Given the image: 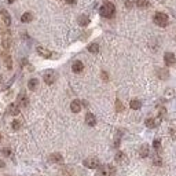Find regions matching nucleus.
Instances as JSON below:
<instances>
[{"label":"nucleus","mask_w":176,"mask_h":176,"mask_svg":"<svg viewBox=\"0 0 176 176\" xmlns=\"http://www.w3.org/2000/svg\"><path fill=\"white\" fill-rule=\"evenodd\" d=\"M1 153H3L4 155H6V157H8V155H11V150L8 147H4L3 150H1Z\"/></svg>","instance_id":"obj_34"},{"label":"nucleus","mask_w":176,"mask_h":176,"mask_svg":"<svg viewBox=\"0 0 176 176\" xmlns=\"http://www.w3.org/2000/svg\"><path fill=\"white\" fill-rule=\"evenodd\" d=\"M8 111H10L13 116H18V114H19V105L11 103V105H10V108H8Z\"/></svg>","instance_id":"obj_18"},{"label":"nucleus","mask_w":176,"mask_h":176,"mask_svg":"<svg viewBox=\"0 0 176 176\" xmlns=\"http://www.w3.org/2000/svg\"><path fill=\"white\" fill-rule=\"evenodd\" d=\"M85 122H87V125L94 127L95 124H96V119H95V116H94L92 113H87V116H85Z\"/></svg>","instance_id":"obj_14"},{"label":"nucleus","mask_w":176,"mask_h":176,"mask_svg":"<svg viewBox=\"0 0 176 176\" xmlns=\"http://www.w3.org/2000/svg\"><path fill=\"white\" fill-rule=\"evenodd\" d=\"M68 4H76V0H65Z\"/></svg>","instance_id":"obj_38"},{"label":"nucleus","mask_w":176,"mask_h":176,"mask_svg":"<svg viewBox=\"0 0 176 176\" xmlns=\"http://www.w3.org/2000/svg\"><path fill=\"white\" fill-rule=\"evenodd\" d=\"M165 116H166V109L165 108H161L160 109V114H158V117H160V119H165Z\"/></svg>","instance_id":"obj_33"},{"label":"nucleus","mask_w":176,"mask_h":176,"mask_svg":"<svg viewBox=\"0 0 176 176\" xmlns=\"http://www.w3.org/2000/svg\"><path fill=\"white\" fill-rule=\"evenodd\" d=\"M50 161L54 162V164H61V162H63V157L59 153H52L50 155Z\"/></svg>","instance_id":"obj_11"},{"label":"nucleus","mask_w":176,"mask_h":176,"mask_svg":"<svg viewBox=\"0 0 176 176\" xmlns=\"http://www.w3.org/2000/svg\"><path fill=\"white\" fill-rule=\"evenodd\" d=\"M7 1H8L10 4H11V3H14V0H7Z\"/></svg>","instance_id":"obj_39"},{"label":"nucleus","mask_w":176,"mask_h":176,"mask_svg":"<svg viewBox=\"0 0 176 176\" xmlns=\"http://www.w3.org/2000/svg\"><path fill=\"white\" fill-rule=\"evenodd\" d=\"M153 147H154L155 151L160 150V149H161V140H160V139H154V142H153Z\"/></svg>","instance_id":"obj_29"},{"label":"nucleus","mask_w":176,"mask_h":176,"mask_svg":"<svg viewBox=\"0 0 176 176\" xmlns=\"http://www.w3.org/2000/svg\"><path fill=\"white\" fill-rule=\"evenodd\" d=\"M153 164H154L155 166H161V164H162L161 157H158V155H154V157H153Z\"/></svg>","instance_id":"obj_30"},{"label":"nucleus","mask_w":176,"mask_h":176,"mask_svg":"<svg viewBox=\"0 0 176 176\" xmlns=\"http://www.w3.org/2000/svg\"><path fill=\"white\" fill-rule=\"evenodd\" d=\"M3 58H4V63H6V68L7 69H11L13 68V61H11V57L8 54H3Z\"/></svg>","instance_id":"obj_22"},{"label":"nucleus","mask_w":176,"mask_h":176,"mask_svg":"<svg viewBox=\"0 0 176 176\" xmlns=\"http://www.w3.org/2000/svg\"><path fill=\"white\" fill-rule=\"evenodd\" d=\"M72 70L74 73H81L84 70V63L81 61H74L73 62V66H72Z\"/></svg>","instance_id":"obj_9"},{"label":"nucleus","mask_w":176,"mask_h":176,"mask_svg":"<svg viewBox=\"0 0 176 176\" xmlns=\"http://www.w3.org/2000/svg\"><path fill=\"white\" fill-rule=\"evenodd\" d=\"M132 6H133L132 0H125V7L127 8H132Z\"/></svg>","instance_id":"obj_36"},{"label":"nucleus","mask_w":176,"mask_h":176,"mask_svg":"<svg viewBox=\"0 0 176 176\" xmlns=\"http://www.w3.org/2000/svg\"><path fill=\"white\" fill-rule=\"evenodd\" d=\"M0 15H1V19H3V22L6 24V25H10L11 24V17H10V14H8V11L7 10H4V8H1L0 10Z\"/></svg>","instance_id":"obj_8"},{"label":"nucleus","mask_w":176,"mask_h":176,"mask_svg":"<svg viewBox=\"0 0 176 176\" xmlns=\"http://www.w3.org/2000/svg\"><path fill=\"white\" fill-rule=\"evenodd\" d=\"M77 22H79V25H81V26H87L90 24V18H88L87 15H80L79 18H77Z\"/></svg>","instance_id":"obj_17"},{"label":"nucleus","mask_w":176,"mask_h":176,"mask_svg":"<svg viewBox=\"0 0 176 176\" xmlns=\"http://www.w3.org/2000/svg\"><path fill=\"white\" fill-rule=\"evenodd\" d=\"M157 76L162 80H166L169 77V72L166 69H157Z\"/></svg>","instance_id":"obj_16"},{"label":"nucleus","mask_w":176,"mask_h":176,"mask_svg":"<svg viewBox=\"0 0 176 176\" xmlns=\"http://www.w3.org/2000/svg\"><path fill=\"white\" fill-rule=\"evenodd\" d=\"M164 62H165L166 66H172L176 63V57L175 54H172V52H165V55H164Z\"/></svg>","instance_id":"obj_6"},{"label":"nucleus","mask_w":176,"mask_h":176,"mask_svg":"<svg viewBox=\"0 0 176 176\" xmlns=\"http://www.w3.org/2000/svg\"><path fill=\"white\" fill-rule=\"evenodd\" d=\"M11 128H13L14 131H18L19 128H21V122H19L18 120H14V121L11 122Z\"/></svg>","instance_id":"obj_28"},{"label":"nucleus","mask_w":176,"mask_h":176,"mask_svg":"<svg viewBox=\"0 0 176 176\" xmlns=\"http://www.w3.org/2000/svg\"><path fill=\"white\" fill-rule=\"evenodd\" d=\"M116 161L117 162H125L127 161V155H125V153H122V151H119L117 154H116Z\"/></svg>","instance_id":"obj_20"},{"label":"nucleus","mask_w":176,"mask_h":176,"mask_svg":"<svg viewBox=\"0 0 176 176\" xmlns=\"http://www.w3.org/2000/svg\"><path fill=\"white\" fill-rule=\"evenodd\" d=\"M11 46V37L8 36V35H4L3 36V47L6 48V50H8Z\"/></svg>","instance_id":"obj_23"},{"label":"nucleus","mask_w":176,"mask_h":176,"mask_svg":"<svg viewBox=\"0 0 176 176\" xmlns=\"http://www.w3.org/2000/svg\"><path fill=\"white\" fill-rule=\"evenodd\" d=\"M160 122H161V119L158 117V119H147L144 121V124L147 128H155V127L160 125Z\"/></svg>","instance_id":"obj_7"},{"label":"nucleus","mask_w":176,"mask_h":176,"mask_svg":"<svg viewBox=\"0 0 176 176\" xmlns=\"http://www.w3.org/2000/svg\"><path fill=\"white\" fill-rule=\"evenodd\" d=\"M83 164H84V166H87V168H90V169H96L101 165V162H99L98 158H87V160H84Z\"/></svg>","instance_id":"obj_4"},{"label":"nucleus","mask_w":176,"mask_h":176,"mask_svg":"<svg viewBox=\"0 0 176 176\" xmlns=\"http://www.w3.org/2000/svg\"><path fill=\"white\" fill-rule=\"evenodd\" d=\"M0 83H1V76H0Z\"/></svg>","instance_id":"obj_40"},{"label":"nucleus","mask_w":176,"mask_h":176,"mask_svg":"<svg viewBox=\"0 0 176 176\" xmlns=\"http://www.w3.org/2000/svg\"><path fill=\"white\" fill-rule=\"evenodd\" d=\"M173 95H175V91H173L172 88H168V90L165 91V98H166V99H169V98H173Z\"/></svg>","instance_id":"obj_32"},{"label":"nucleus","mask_w":176,"mask_h":176,"mask_svg":"<svg viewBox=\"0 0 176 176\" xmlns=\"http://www.w3.org/2000/svg\"><path fill=\"white\" fill-rule=\"evenodd\" d=\"M37 85H39V80H37V79H30L28 81V88H29V90L35 91L37 88Z\"/></svg>","instance_id":"obj_19"},{"label":"nucleus","mask_w":176,"mask_h":176,"mask_svg":"<svg viewBox=\"0 0 176 176\" xmlns=\"http://www.w3.org/2000/svg\"><path fill=\"white\" fill-rule=\"evenodd\" d=\"M18 105H19V106H22V108H26V106L29 105V99H28V96H26L24 92L18 95Z\"/></svg>","instance_id":"obj_10"},{"label":"nucleus","mask_w":176,"mask_h":176,"mask_svg":"<svg viewBox=\"0 0 176 176\" xmlns=\"http://www.w3.org/2000/svg\"><path fill=\"white\" fill-rule=\"evenodd\" d=\"M169 133H171L172 139H176V128H171V130H169Z\"/></svg>","instance_id":"obj_35"},{"label":"nucleus","mask_w":176,"mask_h":176,"mask_svg":"<svg viewBox=\"0 0 176 176\" xmlns=\"http://www.w3.org/2000/svg\"><path fill=\"white\" fill-rule=\"evenodd\" d=\"M153 21H154L155 25L161 26V28H165V26L169 24V18H168V15H166L165 13H155Z\"/></svg>","instance_id":"obj_2"},{"label":"nucleus","mask_w":176,"mask_h":176,"mask_svg":"<svg viewBox=\"0 0 176 176\" xmlns=\"http://www.w3.org/2000/svg\"><path fill=\"white\" fill-rule=\"evenodd\" d=\"M33 19V15L30 14V13H25V14H22V17H21V21L22 22H30Z\"/></svg>","instance_id":"obj_26"},{"label":"nucleus","mask_w":176,"mask_h":176,"mask_svg":"<svg viewBox=\"0 0 176 176\" xmlns=\"http://www.w3.org/2000/svg\"><path fill=\"white\" fill-rule=\"evenodd\" d=\"M88 51L90 52H92V54H96V52H99V44L96 43H92L88 46Z\"/></svg>","instance_id":"obj_25"},{"label":"nucleus","mask_w":176,"mask_h":176,"mask_svg":"<svg viewBox=\"0 0 176 176\" xmlns=\"http://www.w3.org/2000/svg\"><path fill=\"white\" fill-rule=\"evenodd\" d=\"M149 144H142V147H140V150H139V155L142 158H146L149 154H150V150H149Z\"/></svg>","instance_id":"obj_15"},{"label":"nucleus","mask_w":176,"mask_h":176,"mask_svg":"<svg viewBox=\"0 0 176 176\" xmlns=\"http://www.w3.org/2000/svg\"><path fill=\"white\" fill-rule=\"evenodd\" d=\"M136 6L139 8H147L150 6V1L149 0H136Z\"/></svg>","instance_id":"obj_24"},{"label":"nucleus","mask_w":176,"mask_h":176,"mask_svg":"<svg viewBox=\"0 0 176 176\" xmlns=\"http://www.w3.org/2000/svg\"><path fill=\"white\" fill-rule=\"evenodd\" d=\"M130 106L132 110H139L142 103H140V101H138V99H132V101L130 102Z\"/></svg>","instance_id":"obj_21"},{"label":"nucleus","mask_w":176,"mask_h":176,"mask_svg":"<svg viewBox=\"0 0 176 176\" xmlns=\"http://www.w3.org/2000/svg\"><path fill=\"white\" fill-rule=\"evenodd\" d=\"M99 13H101L102 17H105V18H113L116 14V7L114 4L110 3V1H106V3L102 6L101 8H99Z\"/></svg>","instance_id":"obj_1"},{"label":"nucleus","mask_w":176,"mask_h":176,"mask_svg":"<svg viewBox=\"0 0 176 176\" xmlns=\"http://www.w3.org/2000/svg\"><path fill=\"white\" fill-rule=\"evenodd\" d=\"M116 172L114 166L111 165H102L99 166V175L101 176H113Z\"/></svg>","instance_id":"obj_3"},{"label":"nucleus","mask_w":176,"mask_h":176,"mask_svg":"<svg viewBox=\"0 0 176 176\" xmlns=\"http://www.w3.org/2000/svg\"><path fill=\"white\" fill-rule=\"evenodd\" d=\"M116 110H117V111H122V110H124V106H122V103H121L120 99H116Z\"/></svg>","instance_id":"obj_31"},{"label":"nucleus","mask_w":176,"mask_h":176,"mask_svg":"<svg viewBox=\"0 0 176 176\" xmlns=\"http://www.w3.org/2000/svg\"><path fill=\"white\" fill-rule=\"evenodd\" d=\"M43 77H44V83L48 84V85L55 83V73L52 72V70H47V72L44 73Z\"/></svg>","instance_id":"obj_5"},{"label":"nucleus","mask_w":176,"mask_h":176,"mask_svg":"<svg viewBox=\"0 0 176 176\" xmlns=\"http://www.w3.org/2000/svg\"><path fill=\"white\" fill-rule=\"evenodd\" d=\"M70 110H72L73 113H79V111L81 110V102L74 99V101L70 103Z\"/></svg>","instance_id":"obj_13"},{"label":"nucleus","mask_w":176,"mask_h":176,"mask_svg":"<svg viewBox=\"0 0 176 176\" xmlns=\"http://www.w3.org/2000/svg\"><path fill=\"white\" fill-rule=\"evenodd\" d=\"M37 54L43 58H51V55H52L51 51H48L47 48H44V47H37Z\"/></svg>","instance_id":"obj_12"},{"label":"nucleus","mask_w":176,"mask_h":176,"mask_svg":"<svg viewBox=\"0 0 176 176\" xmlns=\"http://www.w3.org/2000/svg\"><path fill=\"white\" fill-rule=\"evenodd\" d=\"M61 172H62V175H63V176H70V175H72V168H70V166H65V168H62V171H61Z\"/></svg>","instance_id":"obj_27"},{"label":"nucleus","mask_w":176,"mask_h":176,"mask_svg":"<svg viewBox=\"0 0 176 176\" xmlns=\"http://www.w3.org/2000/svg\"><path fill=\"white\" fill-rule=\"evenodd\" d=\"M0 140H1V133H0Z\"/></svg>","instance_id":"obj_41"},{"label":"nucleus","mask_w":176,"mask_h":176,"mask_svg":"<svg viewBox=\"0 0 176 176\" xmlns=\"http://www.w3.org/2000/svg\"><path fill=\"white\" fill-rule=\"evenodd\" d=\"M102 79H103L105 81H108V80H109V77H108V73H106V72H102Z\"/></svg>","instance_id":"obj_37"}]
</instances>
